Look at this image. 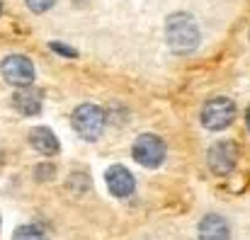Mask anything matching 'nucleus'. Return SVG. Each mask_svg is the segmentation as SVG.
Returning <instances> with one entry per match:
<instances>
[{
    "label": "nucleus",
    "instance_id": "nucleus-6",
    "mask_svg": "<svg viewBox=\"0 0 250 240\" xmlns=\"http://www.w3.org/2000/svg\"><path fill=\"white\" fill-rule=\"evenodd\" d=\"M207 160H209V167L214 175H229L236 162H238V151H236V143L231 141H219L209 148L207 153Z\"/></svg>",
    "mask_w": 250,
    "mask_h": 240
},
{
    "label": "nucleus",
    "instance_id": "nucleus-10",
    "mask_svg": "<svg viewBox=\"0 0 250 240\" xmlns=\"http://www.w3.org/2000/svg\"><path fill=\"white\" fill-rule=\"evenodd\" d=\"M12 107H15L20 114H24V117L39 114V112H42V95H39V90H34L32 85L20 87V92L12 97Z\"/></svg>",
    "mask_w": 250,
    "mask_h": 240
},
{
    "label": "nucleus",
    "instance_id": "nucleus-8",
    "mask_svg": "<svg viewBox=\"0 0 250 240\" xmlns=\"http://www.w3.org/2000/svg\"><path fill=\"white\" fill-rule=\"evenodd\" d=\"M199 240H231L229 221L219 214H207L199 221Z\"/></svg>",
    "mask_w": 250,
    "mask_h": 240
},
{
    "label": "nucleus",
    "instance_id": "nucleus-11",
    "mask_svg": "<svg viewBox=\"0 0 250 240\" xmlns=\"http://www.w3.org/2000/svg\"><path fill=\"white\" fill-rule=\"evenodd\" d=\"M12 240H44V233L37 226H20L12 233Z\"/></svg>",
    "mask_w": 250,
    "mask_h": 240
},
{
    "label": "nucleus",
    "instance_id": "nucleus-1",
    "mask_svg": "<svg viewBox=\"0 0 250 240\" xmlns=\"http://www.w3.org/2000/svg\"><path fill=\"white\" fill-rule=\"evenodd\" d=\"M166 39L167 46L175 54H189L199 46V27L192 15L187 12H175L166 22Z\"/></svg>",
    "mask_w": 250,
    "mask_h": 240
},
{
    "label": "nucleus",
    "instance_id": "nucleus-3",
    "mask_svg": "<svg viewBox=\"0 0 250 240\" xmlns=\"http://www.w3.org/2000/svg\"><path fill=\"white\" fill-rule=\"evenodd\" d=\"M233 119H236V104L226 97H214L202 109V124L209 131H221V129L231 126Z\"/></svg>",
    "mask_w": 250,
    "mask_h": 240
},
{
    "label": "nucleus",
    "instance_id": "nucleus-13",
    "mask_svg": "<svg viewBox=\"0 0 250 240\" xmlns=\"http://www.w3.org/2000/svg\"><path fill=\"white\" fill-rule=\"evenodd\" d=\"M248 129H250V109H248Z\"/></svg>",
    "mask_w": 250,
    "mask_h": 240
},
{
    "label": "nucleus",
    "instance_id": "nucleus-12",
    "mask_svg": "<svg viewBox=\"0 0 250 240\" xmlns=\"http://www.w3.org/2000/svg\"><path fill=\"white\" fill-rule=\"evenodd\" d=\"M24 2H27V7H29L32 12H46L56 0H24Z\"/></svg>",
    "mask_w": 250,
    "mask_h": 240
},
{
    "label": "nucleus",
    "instance_id": "nucleus-7",
    "mask_svg": "<svg viewBox=\"0 0 250 240\" xmlns=\"http://www.w3.org/2000/svg\"><path fill=\"white\" fill-rule=\"evenodd\" d=\"M104 180H107V189H109L114 197L124 199V197H131V194H134L136 182H134V175H131L124 165H112V167L107 170Z\"/></svg>",
    "mask_w": 250,
    "mask_h": 240
},
{
    "label": "nucleus",
    "instance_id": "nucleus-14",
    "mask_svg": "<svg viewBox=\"0 0 250 240\" xmlns=\"http://www.w3.org/2000/svg\"><path fill=\"white\" fill-rule=\"evenodd\" d=\"M0 12H2V2H0Z\"/></svg>",
    "mask_w": 250,
    "mask_h": 240
},
{
    "label": "nucleus",
    "instance_id": "nucleus-4",
    "mask_svg": "<svg viewBox=\"0 0 250 240\" xmlns=\"http://www.w3.org/2000/svg\"><path fill=\"white\" fill-rule=\"evenodd\" d=\"M134 160L144 167H158L166 160V143L156 134H141L134 141Z\"/></svg>",
    "mask_w": 250,
    "mask_h": 240
},
{
    "label": "nucleus",
    "instance_id": "nucleus-9",
    "mask_svg": "<svg viewBox=\"0 0 250 240\" xmlns=\"http://www.w3.org/2000/svg\"><path fill=\"white\" fill-rule=\"evenodd\" d=\"M29 143L34 151H39L42 156H56L61 151V143L56 139V134L46 126H37L29 131Z\"/></svg>",
    "mask_w": 250,
    "mask_h": 240
},
{
    "label": "nucleus",
    "instance_id": "nucleus-5",
    "mask_svg": "<svg viewBox=\"0 0 250 240\" xmlns=\"http://www.w3.org/2000/svg\"><path fill=\"white\" fill-rule=\"evenodd\" d=\"M0 71H2V78L15 87H27V85L34 82V66L27 56H20V54L7 56L2 61Z\"/></svg>",
    "mask_w": 250,
    "mask_h": 240
},
{
    "label": "nucleus",
    "instance_id": "nucleus-2",
    "mask_svg": "<svg viewBox=\"0 0 250 240\" xmlns=\"http://www.w3.org/2000/svg\"><path fill=\"white\" fill-rule=\"evenodd\" d=\"M73 129L85 141H97L104 131V112L97 104H81L73 112Z\"/></svg>",
    "mask_w": 250,
    "mask_h": 240
}]
</instances>
